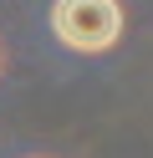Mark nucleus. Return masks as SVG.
<instances>
[{
  "label": "nucleus",
  "mask_w": 153,
  "mask_h": 158,
  "mask_svg": "<svg viewBox=\"0 0 153 158\" xmlns=\"http://www.w3.org/2000/svg\"><path fill=\"white\" fill-rule=\"evenodd\" d=\"M51 31H56L61 46L82 56L112 51L122 36V5L117 0H56L51 5Z\"/></svg>",
  "instance_id": "nucleus-1"
}]
</instances>
